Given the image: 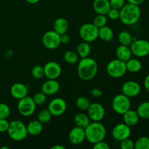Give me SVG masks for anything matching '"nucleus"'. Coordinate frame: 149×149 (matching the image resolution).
<instances>
[{"label":"nucleus","instance_id":"4be33fe9","mask_svg":"<svg viewBox=\"0 0 149 149\" xmlns=\"http://www.w3.org/2000/svg\"><path fill=\"white\" fill-rule=\"evenodd\" d=\"M28 134L32 136L39 135L43 130V125L39 120H33L26 125Z\"/></svg>","mask_w":149,"mask_h":149},{"label":"nucleus","instance_id":"a19ab883","mask_svg":"<svg viewBox=\"0 0 149 149\" xmlns=\"http://www.w3.org/2000/svg\"><path fill=\"white\" fill-rule=\"evenodd\" d=\"M10 122L7 120V119H0V133L7 132L9 127Z\"/></svg>","mask_w":149,"mask_h":149},{"label":"nucleus","instance_id":"b1692460","mask_svg":"<svg viewBox=\"0 0 149 149\" xmlns=\"http://www.w3.org/2000/svg\"><path fill=\"white\" fill-rule=\"evenodd\" d=\"M74 122L76 126L85 129L90 123V119L86 113H78L74 116Z\"/></svg>","mask_w":149,"mask_h":149},{"label":"nucleus","instance_id":"6ab92c4d","mask_svg":"<svg viewBox=\"0 0 149 149\" xmlns=\"http://www.w3.org/2000/svg\"><path fill=\"white\" fill-rule=\"evenodd\" d=\"M93 9L97 14L106 15L111 9L109 0H94L93 4Z\"/></svg>","mask_w":149,"mask_h":149},{"label":"nucleus","instance_id":"de8ad7c7","mask_svg":"<svg viewBox=\"0 0 149 149\" xmlns=\"http://www.w3.org/2000/svg\"><path fill=\"white\" fill-rule=\"evenodd\" d=\"M65 147L63 145H55L51 147V149H65Z\"/></svg>","mask_w":149,"mask_h":149},{"label":"nucleus","instance_id":"2eb2a0df","mask_svg":"<svg viewBox=\"0 0 149 149\" xmlns=\"http://www.w3.org/2000/svg\"><path fill=\"white\" fill-rule=\"evenodd\" d=\"M141 91V87L139 83L135 81H127L122 84V94L127 97L132 98L138 96Z\"/></svg>","mask_w":149,"mask_h":149},{"label":"nucleus","instance_id":"20e7f679","mask_svg":"<svg viewBox=\"0 0 149 149\" xmlns=\"http://www.w3.org/2000/svg\"><path fill=\"white\" fill-rule=\"evenodd\" d=\"M7 132L9 137L15 141H23L29 135L26 125L20 120L10 122Z\"/></svg>","mask_w":149,"mask_h":149},{"label":"nucleus","instance_id":"aec40b11","mask_svg":"<svg viewBox=\"0 0 149 149\" xmlns=\"http://www.w3.org/2000/svg\"><path fill=\"white\" fill-rule=\"evenodd\" d=\"M122 115H123L124 123L130 127L135 126L139 122L140 117L136 111L129 109Z\"/></svg>","mask_w":149,"mask_h":149},{"label":"nucleus","instance_id":"e433bc0d","mask_svg":"<svg viewBox=\"0 0 149 149\" xmlns=\"http://www.w3.org/2000/svg\"><path fill=\"white\" fill-rule=\"evenodd\" d=\"M10 114V109L8 105L0 103V119H7Z\"/></svg>","mask_w":149,"mask_h":149},{"label":"nucleus","instance_id":"9d476101","mask_svg":"<svg viewBox=\"0 0 149 149\" xmlns=\"http://www.w3.org/2000/svg\"><path fill=\"white\" fill-rule=\"evenodd\" d=\"M42 44L49 49L58 48L61 45V35L55 31H48L44 33L42 39Z\"/></svg>","mask_w":149,"mask_h":149},{"label":"nucleus","instance_id":"dca6fc26","mask_svg":"<svg viewBox=\"0 0 149 149\" xmlns=\"http://www.w3.org/2000/svg\"><path fill=\"white\" fill-rule=\"evenodd\" d=\"M68 141L72 145H79L86 139L85 131L84 128L74 127L68 133Z\"/></svg>","mask_w":149,"mask_h":149},{"label":"nucleus","instance_id":"a18cd8bd","mask_svg":"<svg viewBox=\"0 0 149 149\" xmlns=\"http://www.w3.org/2000/svg\"><path fill=\"white\" fill-rule=\"evenodd\" d=\"M144 87H145L146 90L149 93V74L146 77L145 79H144L143 81Z\"/></svg>","mask_w":149,"mask_h":149},{"label":"nucleus","instance_id":"f257e3e1","mask_svg":"<svg viewBox=\"0 0 149 149\" xmlns=\"http://www.w3.org/2000/svg\"><path fill=\"white\" fill-rule=\"evenodd\" d=\"M98 69L97 63L93 58H83L80 60L77 66V74L84 81H90L96 76Z\"/></svg>","mask_w":149,"mask_h":149},{"label":"nucleus","instance_id":"412c9836","mask_svg":"<svg viewBox=\"0 0 149 149\" xmlns=\"http://www.w3.org/2000/svg\"><path fill=\"white\" fill-rule=\"evenodd\" d=\"M116 55L118 59L121 60L124 62H126L132 58V54L130 46L120 45L116 48Z\"/></svg>","mask_w":149,"mask_h":149},{"label":"nucleus","instance_id":"f3484780","mask_svg":"<svg viewBox=\"0 0 149 149\" xmlns=\"http://www.w3.org/2000/svg\"><path fill=\"white\" fill-rule=\"evenodd\" d=\"M10 94L15 99L20 100L28 95V87L23 83H15L10 87Z\"/></svg>","mask_w":149,"mask_h":149},{"label":"nucleus","instance_id":"79ce46f5","mask_svg":"<svg viewBox=\"0 0 149 149\" xmlns=\"http://www.w3.org/2000/svg\"><path fill=\"white\" fill-rule=\"evenodd\" d=\"M93 148L94 149H109L110 146L105 141H101L99 142L95 143L93 144Z\"/></svg>","mask_w":149,"mask_h":149},{"label":"nucleus","instance_id":"ea45409f","mask_svg":"<svg viewBox=\"0 0 149 149\" xmlns=\"http://www.w3.org/2000/svg\"><path fill=\"white\" fill-rule=\"evenodd\" d=\"M108 17L111 19V20H118L119 18V10H116V9L111 8L109 11L108 12L107 15Z\"/></svg>","mask_w":149,"mask_h":149},{"label":"nucleus","instance_id":"423d86ee","mask_svg":"<svg viewBox=\"0 0 149 149\" xmlns=\"http://www.w3.org/2000/svg\"><path fill=\"white\" fill-rule=\"evenodd\" d=\"M112 109L113 111L118 114H123L127 111L130 109L131 102L130 98L127 97L124 94L116 95L112 100Z\"/></svg>","mask_w":149,"mask_h":149},{"label":"nucleus","instance_id":"58836bf2","mask_svg":"<svg viewBox=\"0 0 149 149\" xmlns=\"http://www.w3.org/2000/svg\"><path fill=\"white\" fill-rule=\"evenodd\" d=\"M111 8L120 10L125 4V0H109Z\"/></svg>","mask_w":149,"mask_h":149},{"label":"nucleus","instance_id":"8fccbe9b","mask_svg":"<svg viewBox=\"0 0 149 149\" xmlns=\"http://www.w3.org/2000/svg\"><path fill=\"white\" fill-rule=\"evenodd\" d=\"M10 148L7 146H3V147H1V149H9Z\"/></svg>","mask_w":149,"mask_h":149},{"label":"nucleus","instance_id":"09e8293b","mask_svg":"<svg viewBox=\"0 0 149 149\" xmlns=\"http://www.w3.org/2000/svg\"><path fill=\"white\" fill-rule=\"evenodd\" d=\"M28 3L31 4H35L39 1V0H26Z\"/></svg>","mask_w":149,"mask_h":149},{"label":"nucleus","instance_id":"a878e982","mask_svg":"<svg viewBox=\"0 0 149 149\" xmlns=\"http://www.w3.org/2000/svg\"><path fill=\"white\" fill-rule=\"evenodd\" d=\"M127 71L130 73H138L142 68V63L138 58H132L125 62Z\"/></svg>","mask_w":149,"mask_h":149},{"label":"nucleus","instance_id":"72a5a7b5","mask_svg":"<svg viewBox=\"0 0 149 149\" xmlns=\"http://www.w3.org/2000/svg\"><path fill=\"white\" fill-rule=\"evenodd\" d=\"M31 76L36 79H39L42 77H45V72H44V67L42 65H35L31 69Z\"/></svg>","mask_w":149,"mask_h":149},{"label":"nucleus","instance_id":"49530a36","mask_svg":"<svg viewBox=\"0 0 149 149\" xmlns=\"http://www.w3.org/2000/svg\"><path fill=\"white\" fill-rule=\"evenodd\" d=\"M127 1L128 3L140 6L141 4H143L145 1V0H127Z\"/></svg>","mask_w":149,"mask_h":149},{"label":"nucleus","instance_id":"6e6552de","mask_svg":"<svg viewBox=\"0 0 149 149\" xmlns=\"http://www.w3.org/2000/svg\"><path fill=\"white\" fill-rule=\"evenodd\" d=\"M130 47L132 55L137 58H144L149 55V42L146 39H136L133 38Z\"/></svg>","mask_w":149,"mask_h":149},{"label":"nucleus","instance_id":"473e14b6","mask_svg":"<svg viewBox=\"0 0 149 149\" xmlns=\"http://www.w3.org/2000/svg\"><path fill=\"white\" fill-rule=\"evenodd\" d=\"M135 149H149V138L141 137L135 142Z\"/></svg>","mask_w":149,"mask_h":149},{"label":"nucleus","instance_id":"bb28decb","mask_svg":"<svg viewBox=\"0 0 149 149\" xmlns=\"http://www.w3.org/2000/svg\"><path fill=\"white\" fill-rule=\"evenodd\" d=\"M77 54L79 57H81V58H87L90 55V52H91V47L90 44L87 42H84L79 43L77 47Z\"/></svg>","mask_w":149,"mask_h":149},{"label":"nucleus","instance_id":"f704fd0d","mask_svg":"<svg viewBox=\"0 0 149 149\" xmlns=\"http://www.w3.org/2000/svg\"><path fill=\"white\" fill-rule=\"evenodd\" d=\"M93 23L96 27L100 29V28L103 27V26H106V23H107V17H106V16L105 15L97 14V15L94 18Z\"/></svg>","mask_w":149,"mask_h":149},{"label":"nucleus","instance_id":"4c0bfd02","mask_svg":"<svg viewBox=\"0 0 149 149\" xmlns=\"http://www.w3.org/2000/svg\"><path fill=\"white\" fill-rule=\"evenodd\" d=\"M121 148L122 149H134L135 148V142L130 138H126L121 141Z\"/></svg>","mask_w":149,"mask_h":149},{"label":"nucleus","instance_id":"c756f323","mask_svg":"<svg viewBox=\"0 0 149 149\" xmlns=\"http://www.w3.org/2000/svg\"><path fill=\"white\" fill-rule=\"evenodd\" d=\"M64 60L68 64H75L78 62L79 55L74 51L68 50L64 54Z\"/></svg>","mask_w":149,"mask_h":149},{"label":"nucleus","instance_id":"4468645a","mask_svg":"<svg viewBox=\"0 0 149 149\" xmlns=\"http://www.w3.org/2000/svg\"><path fill=\"white\" fill-rule=\"evenodd\" d=\"M45 77L47 79H57L61 76V67L55 61H49L44 65Z\"/></svg>","mask_w":149,"mask_h":149},{"label":"nucleus","instance_id":"2f4dec72","mask_svg":"<svg viewBox=\"0 0 149 149\" xmlns=\"http://www.w3.org/2000/svg\"><path fill=\"white\" fill-rule=\"evenodd\" d=\"M52 115L49 112L48 109H44V110L41 111L37 115V120L39 122H42V124L44 123H47L52 119Z\"/></svg>","mask_w":149,"mask_h":149},{"label":"nucleus","instance_id":"393cba45","mask_svg":"<svg viewBox=\"0 0 149 149\" xmlns=\"http://www.w3.org/2000/svg\"><path fill=\"white\" fill-rule=\"evenodd\" d=\"M113 31L109 26H104L98 29V38L103 42H110L113 38Z\"/></svg>","mask_w":149,"mask_h":149},{"label":"nucleus","instance_id":"a211bd4d","mask_svg":"<svg viewBox=\"0 0 149 149\" xmlns=\"http://www.w3.org/2000/svg\"><path fill=\"white\" fill-rule=\"evenodd\" d=\"M60 84L56 79H47L42 84L41 90L46 95H53L59 91Z\"/></svg>","mask_w":149,"mask_h":149},{"label":"nucleus","instance_id":"ddd939ff","mask_svg":"<svg viewBox=\"0 0 149 149\" xmlns=\"http://www.w3.org/2000/svg\"><path fill=\"white\" fill-rule=\"evenodd\" d=\"M87 115L93 122H101L106 114V111L102 104L99 103H93L87 110Z\"/></svg>","mask_w":149,"mask_h":149},{"label":"nucleus","instance_id":"cd10ccee","mask_svg":"<svg viewBox=\"0 0 149 149\" xmlns=\"http://www.w3.org/2000/svg\"><path fill=\"white\" fill-rule=\"evenodd\" d=\"M140 118L143 119H149V101L141 103L138 106L136 110Z\"/></svg>","mask_w":149,"mask_h":149},{"label":"nucleus","instance_id":"39448f33","mask_svg":"<svg viewBox=\"0 0 149 149\" xmlns=\"http://www.w3.org/2000/svg\"><path fill=\"white\" fill-rule=\"evenodd\" d=\"M127 71L125 62L118 58L111 60L106 65V72L112 78H122Z\"/></svg>","mask_w":149,"mask_h":149},{"label":"nucleus","instance_id":"7c9ffc66","mask_svg":"<svg viewBox=\"0 0 149 149\" xmlns=\"http://www.w3.org/2000/svg\"><path fill=\"white\" fill-rule=\"evenodd\" d=\"M90 104H91V103H90V100L87 97H84V96L79 97L76 101L77 107L81 111H87Z\"/></svg>","mask_w":149,"mask_h":149},{"label":"nucleus","instance_id":"9b49d317","mask_svg":"<svg viewBox=\"0 0 149 149\" xmlns=\"http://www.w3.org/2000/svg\"><path fill=\"white\" fill-rule=\"evenodd\" d=\"M67 109V104L65 100L61 97L52 99L48 104L47 109L53 116H60L63 114Z\"/></svg>","mask_w":149,"mask_h":149},{"label":"nucleus","instance_id":"1a4fd4ad","mask_svg":"<svg viewBox=\"0 0 149 149\" xmlns=\"http://www.w3.org/2000/svg\"><path fill=\"white\" fill-rule=\"evenodd\" d=\"M18 100L17 111L21 116L27 117L33 114L36 111V105L31 97L27 95Z\"/></svg>","mask_w":149,"mask_h":149},{"label":"nucleus","instance_id":"0eeeda50","mask_svg":"<svg viewBox=\"0 0 149 149\" xmlns=\"http://www.w3.org/2000/svg\"><path fill=\"white\" fill-rule=\"evenodd\" d=\"M79 33L84 42L90 43L98 38V28L96 27L93 23H84L80 27Z\"/></svg>","mask_w":149,"mask_h":149},{"label":"nucleus","instance_id":"7ed1b4c3","mask_svg":"<svg viewBox=\"0 0 149 149\" xmlns=\"http://www.w3.org/2000/svg\"><path fill=\"white\" fill-rule=\"evenodd\" d=\"M84 131L86 139L92 144L103 141L106 136V129L100 122H90Z\"/></svg>","mask_w":149,"mask_h":149},{"label":"nucleus","instance_id":"c85d7f7f","mask_svg":"<svg viewBox=\"0 0 149 149\" xmlns=\"http://www.w3.org/2000/svg\"><path fill=\"white\" fill-rule=\"evenodd\" d=\"M118 41L120 45L130 46L133 41V38L129 31H122L118 34Z\"/></svg>","mask_w":149,"mask_h":149},{"label":"nucleus","instance_id":"5701e85b","mask_svg":"<svg viewBox=\"0 0 149 149\" xmlns=\"http://www.w3.org/2000/svg\"><path fill=\"white\" fill-rule=\"evenodd\" d=\"M68 22L67 21L66 19L63 18V17H59L57 18L54 22V31L58 33V34L61 35L63 33H67V31L68 29Z\"/></svg>","mask_w":149,"mask_h":149},{"label":"nucleus","instance_id":"c9c22d12","mask_svg":"<svg viewBox=\"0 0 149 149\" xmlns=\"http://www.w3.org/2000/svg\"><path fill=\"white\" fill-rule=\"evenodd\" d=\"M32 98H33V101L36 103V106H41L46 102L47 95L42 92H40V93H36Z\"/></svg>","mask_w":149,"mask_h":149},{"label":"nucleus","instance_id":"f03ea898","mask_svg":"<svg viewBox=\"0 0 149 149\" xmlns=\"http://www.w3.org/2000/svg\"><path fill=\"white\" fill-rule=\"evenodd\" d=\"M141 16L140 7L136 4L127 3L119 10V20L123 24L132 26L138 22Z\"/></svg>","mask_w":149,"mask_h":149},{"label":"nucleus","instance_id":"f8f14e48","mask_svg":"<svg viewBox=\"0 0 149 149\" xmlns=\"http://www.w3.org/2000/svg\"><path fill=\"white\" fill-rule=\"evenodd\" d=\"M112 137L116 141L121 142L130 137L131 127L125 123H119L115 125L111 131Z\"/></svg>","mask_w":149,"mask_h":149},{"label":"nucleus","instance_id":"c03bdc74","mask_svg":"<svg viewBox=\"0 0 149 149\" xmlns=\"http://www.w3.org/2000/svg\"><path fill=\"white\" fill-rule=\"evenodd\" d=\"M69 42H70L69 35L67 34L66 33L61 35V44L65 45V44H68Z\"/></svg>","mask_w":149,"mask_h":149},{"label":"nucleus","instance_id":"37998d69","mask_svg":"<svg viewBox=\"0 0 149 149\" xmlns=\"http://www.w3.org/2000/svg\"><path fill=\"white\" fill-rule=\"evenodd\" d=\"M90 94L94 97H100L103 95V93L98 88H93L90 90Z\"/></svg>","mask_w":149,"mask_h":149}]
</instances>
